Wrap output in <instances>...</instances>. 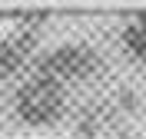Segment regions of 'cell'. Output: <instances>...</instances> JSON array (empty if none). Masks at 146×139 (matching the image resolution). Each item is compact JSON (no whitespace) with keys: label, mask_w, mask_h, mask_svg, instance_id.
<instances>
[{"label":"cell","mask_w":146,"mask_h":139,"mask_svg":"<svg viewBox=\"0 0 146 139\" xmlns=\"http://www.w3.org/2000/svg\"><path fill=\"white\" fill-rule=\"evenodd\" d=\"M63 113V90L50 76H33L17 93V116L30 126H50Z\"/></svg>","instance_id":"obj_1"},{"label":"cell","mask_w":146,"mask_h":139,"mask_svg":"<svg viewBox=\"0 0 146 139\" xmlns=\"http://www.w3.org/2000/svg\"><path fill=\"white\" fill-rule=\"evenodd\" d=\"M23 60V43L20 40H0V76L13 73Z\"/></svg>","instance_id":"obj_3"},{"label":"cell","mask_w":146,"mask_h":139,"mask_svg":"<svg viewBox=\"0 0 146 139\" xmlns=\"http://www.w3.org/2000/svg\"><path fill=\"white\" fill-rule=\"evenodd\" d=\"M40 70L43 76L50 80H80V76L93 73L96 70V53L83 43H66V46H56L40 60Z\"/></svg>","instance_id":"obj_2"},{"label":"cell","mask_w":146,"mask_h":139,"mask_svg":"<svg viewBox=\"0 0 146 139\" xmlns=\"http://www.w3.org/2000/svg\"><path fill=\"white\" fill-rule=\"evenodd\" d=\"M123 43H126L136 56H146V23H129V27L123 30Z\"/></svg>","instance_id":"obj_4"}]
</instances>
